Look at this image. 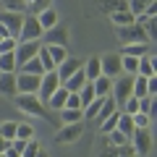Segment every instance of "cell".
<instances>
[{
	"label": "cell",
	"instance_id": "cell-1",
	"mask_svg": "<svg viewBox=\"0 0 157 157\" xmlns=\"http://www.w3.org/2000/svg\"><path fill=\"white\" fill-rule=\"evenodd\" d=\"M13 100H16V107H18V110L26 113V115H32V118H47V121L52 118V115H47V107L39 102L37 94H16Z\"/></svg>",
	"mask_w": 157,
	"mask_h": 157
},
{
	"label": "cell",
	"instance_id": "cell-2",
	"mask_svg": "<svg viewBox=\"0 0 157 157\" xmlns=\"http://www.w3.org/2000/svg\"><path fill=\"white\" fill-rule=\"evenodd\" d=\"M118 39L121 45H149L152 39L139 24H128V26H118Z\"/></svg>",
	"mask_w": 157,
	"mask_h": 157
},
{
	"label": "cell",
	"instance_id": "cell-3",
	"mask_svg": "<svg viewBox=\"0 0 157 157\" xmlns=\"http://www.w3.org/2000/svg\"><path fill=\"white\" fill-rule=\"evenodd\" d=\"M131 89H134V76L121 73L118 78H113V92H110V97L115 100L118 107H121V105H123V102L131 97Z\"/></svg>",
	"mask_w": 157,
	"mask_h": 157
},
{
	"label": "cell",
	"instance_id": "cell-4",
	"mask_svg": "<svg viewBox=\"0 0 157 157\" xmlns=\"http://www.w3.org/2000/svg\"><path fill=\"white\" fill-rule=\"evenodd\" d=\"M128 144L131 149L136 152V157H147L152 149V134L149 128H134V134L128 136Z\"/></svg>",
	"mask_w": 157,
	"mask_h": 157
},
{
	"label": "cell",
	"instance_id": "cell-5",
	"mask_svg": "<svg viewBox=\"0 0 157 157\" xmlns=\"http://www.w3.org/2000/svg\"><path fill=\"white\" fill-rule=\"evenodd\" d=\"M42 26H39L37 16H29V13H24V24H21V32H18V42H42Z\"/></svg>",
	"mask_w": 157,
	"mask_h": 157
},
{
	"label": "cell",
	"instance_id": "cell-6",
	"mask_svg": "<svg viewBox=\"0 0 157 157\" xmlns=\"http://www.w3.org/2000/svg\"><path fill=\"white\" fill-rule=\"evenodd\" d=\"M58 86H60V78H58V73H55V71L42 73V78H39V92H37L39 102L45 105V102H47V100H50V97L58 92Z\"/></svg>",
	"mask_w": 157,
	"mask_h": 157
},
{
	"label": "cell",
	"instance_id": "cell-7",
	"mask_svg": "<svg viewBox=\"0 0 157 157\" xmlns=\"http://www.w3.org/2000/svg\"><path fill=\"white\" fill-rule=\"evenodd\" d=\"M100 71L107 78H118L123 73L121 71V52H105V55H100Z\"/></svg>",
	"mask_w": 157,
	"mask_h": 157
},
{
	"label": "cell",
	"instance_id": "cell-8",
	"mask_svg": "<svg viewBox=\"0 0 157 157\" xmlns=\"http://www.w3.org/2000/svg\"><path fill=\"white\" fill-rule=\"evenodd\" d=\"M39 78L42 76L16 71V94H37L39 92Z\"/></svg>",
	"mask_w": 157,
	"mask_h": 157
},
{
	"label": "cell",
	"instance_id": "cell-9",
	"mask_svg": "<svg viewBox=\"0 0 157 157\" xmlns=\"http://www.w3.org/2000/svg\"><path fill=\"white\" fill-rule=\"evenodd\" d=\"M39 47H42V42H18L16 50H13V58H16V66H24L26 60H32V58H37Z\"/></svg>",
	"mask_w": 157,
	"mask_h": 157
},
{
	"label": "cell",
	"instance_id": "cell-10",
	"mask_svg": "<svg viewBox=\"0 0 157 157\" xmlns=\"http://www.w3.org/2000/svg\"><path fill=\"white\" fill-rule=\"evenodd\" d=\"M0 24L8 29L11 37L18 39V32H21V24H24V13L21 11H0Z\"/></svg>",
	"mask_w": 157,
	"mask_h": 157
},
{
	"label": "cell",
	"instance_id": "cell-11",
	"mask_svg": "<svg viewBox=\"0 0 157 157\" xmlns=\"http://www.w3.org/2000/svg\"><path fill=\"white\" fill-rule=\"evenodd\" d=\"M42 45H55V47H68V29L66 26H52L42 34Z\"/></svg>",
	"mask_w": 157,
	"mask_h": 157
},
{
	"label": "cell",
	"instance_id": "cell-12",
	"mask_svg": "<svg viewBox=\"0 0 157 157\" xmlns=\"http://www.w3.org/2000/svg\"><path fill=\"white\" fill-rule=\"evenodd\" d=\"M81 134H84V123H68L60 126V131L55 134V141L58 144H73V141H78Z\"/></svg>",
	"mask_w": 157,
	"mask_h": 157
},
{
	"label": "cell",
	"instance_id": "cell-13",
	"mask_svg": "<svg viewBox=\"0 0 157 157\" xmlns=\"http://www.w3.org/2000/svg\"><path fill=\"white\" fill-rule=\"evenodd\" d=\"M78 68H84V60H81V58H76V55H68L66 60H63L60 66L55 68V73H58V78H60V84H63V81H66L68 76H73V73H76Z\"/></svg>",
	"mask_w": 157,
	"mask_h": 157
},
{
	"label": "cell",
	"instance_id": "cell-14",
	"mask_svg": "<svg viewBox=\"0 0 157 157\" xmlns=\"http://www.w3.org/2000/svg\"><path fill=\"white\" fill-rule=\"evenodd\" d=\"M105 16H113L118 11H128V0H94Z\"/></svg>",
	"mask_w": 157,
	"mask_h": 157
},
{
	"label": "cell",
	"instance_id": "cell-15",
	"mask_svg": "<svg viewBox=\"0 0 157 157\" xmlns=\"http://www.w3.org/2000/svg\"><path fill=\"white\" fill-rule=\"evenodd\" d=\"M136 76H144V78H149V76H157V60L152 55H144V58H139V68H136Z\"/></svg>",
	"mask_w": 157,
	"mask_h": 157
},
{
	"label": "cell",
	"instance_id": "cell-16",
	"mask_svg": "<svg viewBox=\"0 0 157 157\" xmlns=\"http://www.w3.org/2000/svg\"><path fill=\"white\" fill-rule=\"evenodd\" d=\"M37 21H39V26H42V32H47V29L58 26L60 18H58V11H55V8H45V11L37 16Z\"/></svg>",
	"mask_w": 157,
	"mask_h": 157
},
{
	"label": "cell",
	"instance_id": "cell-17",
	"mask_svg": "<svg viewBox=\"0 0 157 157\" xmlns=\"http://www.w3.org/2000/svg\"><path fill=\"white\" fill-rule=\"evenodd\" d=\"M0 97H16V73H0Z\"/></svg>",
	"mask_w": 157,
	"mask_h": 157
},
{
	"label": "cell",
	"instance_id": "cell-18",
	"mask_svg": "<svg viewBox=\"0 0 157 157\" xmlns=\"http://www.w3.org/2000/svg\"><path fill=\"white\" fill-rule=\"evenodd\" d=\"M68 94H71V92H68L66 86L60 84V86H58V92H55V94H52L50 100L45 102V105L50 107V110H55V113H58V110H63V107H66V100H68Z\"/></svg>",
	"mask_w": 157,
	"mask_h": 157
},
{
	"label": "cell",
	"instance_id": "cell-19",
	"mask_svg": "<svg viewBox=\"0 0 157 157\" xmlns=\"http://www.w3.org/2000/svg\"><path fill=\"white\" fill-rule=\"evenodd\" d=\"M92 89H94V97H110V92H113V78L97 76L94 81H92Z\"/></svg>",
	"mask_w": 157,
	"mask_h": 157
},
{
	"label": "cell",
	"instance_id": "cell-20",
	"mask_svg": "<svg viewBox=\"0 0 157 157\" xmlns=\"http://www.w3.org/2000/svg\"><path fill=\"white\" fill-rule=\"evenodd\" d=\"M86 84V76H84V68H78L76 73H73V76H68L66 81H63V86H66L68 92H71V94H76L78 89H81V86Z\"/></svg>",
	"mask_w": 157,
	"mask_h": 157
},
{
	"label": "cell",
	"instance_id": "cell-21",
	"mask_svg": "<svg viewBox=\"0 0 157 157\" xmlns=\"http://www.w3.org/2000/svg\"><path fill=\"white\" fill-rule=\"evenodd\" d=\"M58 118H60L63 126H68V123H84V113H81V110H71V107L58 110Z\"/></svg>",
	"mask_w": 157,
	"mask_h": 157
},
{
	"label": "cell",
	"instance_id": "cell-22",
	"mask_svg": "<svg viewBox=\"0 0 157 157\" xmlns=\"http://www.w3.org/2000/svg\"><path fill=\"white\" fill-rule=\"evenodd\" d=\"M118 110V105H115V100H113V97H105V100H102V107H100V113H97V118H94V123L100 126L102 121H105L107 115H113V113Z\"/></svg>",
	"mask_w": 157,
	"mask_h": 157
},
{
	"label": "cell",
	"instance_id": "cell-23",
	"mask_svg": "<svg viewBox=\"0 0 157 157\" xmlns=\"http://www.w3.org/2000/svg\"><path fill=\"white\" fill-rule=\"evenodd\" d=\"M84 76H86V81H94L97 76H102V71H100V58H89V60H84Z\"/></svg>",
	"mask_w": 157,
	"mask_h": 157
},
{
	"label": "cell",
	"instance_id": "cell-24",
	"mask_svg": "<svg viewBox=\"0 0 157 157\" xmlns=\"http://www.w3.org/2000/svg\"><path fill=\"white\" fill-rule=\"evenodd\" d=\"M18 66H16V58L13 52H0V73H16Z\"/></svg>",
	"mask_w": 157,
	"mask_h": 157
},
{
	"label": "cell",
	"instance_id": "cell-25",
	"mask_svg": "<svg viewBox=\"0 0 157 157\" xmlns=\"http://www.w3.org/2000/svg\"><path fill=\"white\" fill-rule=\"evenodd\" d=\"M115 128L121 131L123 136H131V134H134V121H131V115H126V113L118 110V126H115Z\"/></svg>",
	"mask_w": 157,
	"mask_h": 157
},
{
	"label": "cell",
	"instance_id": "cell-26",
	"mask_svg": "<svg viewBox=\"0 0 157 157\" xmlns=\"http://www.w3.org/2000/svg\"><path fill=\"white\" fill-rule=\"evenodd\" d=\"M45 8H52V0H29L26 3V13L29 16H39Z\"/></svg>",
	"mask_w": 157,
	"mask_h": 157
},
{
	"label": "cell",
	"instance_id": "cell-27",
	"mask_svg": "<svg viewBox=\"0 0 157 157\" xmlns=\"http://www.w3.org/2000/svg\"><path fill=\"white\" fill-rule=\"evenodd\" d=\"M45 47H47V52H50V58H52V63H55V68L60 66L68 55H71V52H68V47H55V45H45Z\"/></svg>",
	"mask_w": 157,
	"mask_h": 157
},
{
	"label": "cell",
	"instance_id": "cell-28",
	"mask_svg": "<svg viewBox=\"0 0 157 157\" xmlns=\"http://www.w3.org/2000/svg\"><path fill=\"white\" fill-rule=\"evenodd\" d=\"M121 55H131V58H144V55H149V45H123Z\"/></svg>",
	"mask_w": 157,
	"mask_h": 157
},
{
	"label": "cell",
	"instance_id": "cell-29",
	"mask_svg": "<svg viewBox=\"0 0 157 157\" xmlns=\"http://www.w3.org/2000/svg\"><path fill=\"white\" fill-rule=\"evenodd\" d=\"M110 21H113V26H128V24H134V13L131 11H118V13H113L110 16Z\"/></svg>",
	"mask_w": 157,
	"mask_h": 157
},
{
	"label": "cell",
	"instance_id": "cell-30",
	"mask_svg": "<svg viewBox=\"0 0 157 157\" xmlns=\"http://www.w3.org/2000/svg\"><path fill=\"white\" fill-rule=\"evenodd\" d=\"M18 71H21V73H34V76H42V73H45V68H42V63H39V58H32V60H26L24 66H18Z\"/></svg>",
	"mask_w": 157,
	"mask_h": 157
},
{
	"label": "cell",
	"instance_id": "cell-31",
	"mask_svg": "<svg viewBox=\"0 0 157 157\" xmlns=\"http://www.w3.org/2000/svg\"><path fill=\"white\" fill-rule=\"evenodd\" d=\"M136 68H139V58L121 55V71H123V73H128V76H136Z\"/></svg>",
	"mask_w": 157,
	"mask_h": 157
},
{
	"label": "cell",
	"instance_id": "cell-32",
	"mask_svg": "<svg viewBox=\"0 0 157 157\" xmlns=\"http://www.w3.org/2000/svg\"><path fill=\"white\" fill-rule=\"evenodd\" d=\"M131 97H136V100L149 97V92H147V78H144V76H134V89H131Z\"/></svg>",
	"mask_w": 157,
	"mask_h": 157
},
{
	"label": "cell",
	"instance_id": "cell-33",
	"mask_svg": "<svg viewBox=\"0 0 157 157\" xmlns=\"http://www.w3.org/2000/svg\"><path fill=\"white\" fill-rule=\"evenodd\" d=\"M16 139H24V141L37 139V131H34V126H32V123H16Z\"/></svg>",
	"mask_w": 157,
	"mask_h": 157
},
{
	"label": "cell",
	"instance_id": "cell-34",
	"mask_svg": "<svg viewBox=\"0 0 157 157\" xmlns=\"http://www.w3.org/2000/svg\"><path fill=\"white\" fill-rule=\"evenodd\" d=\"M105 141H107V144H110V147H115V149H118V147H126V144H128V136H123V134H121V131H110V134H105Z\"/></svg>",
	"mask_w": 157,
	"mask_h": 157
},
{
	"label": "cell",
	"instance_id": "cell-35",
	"mask_svg": "<svg viewBox=\"0 0 157 157\" xmlns=\"http://www.w3.org/2000/svg\"><path fill=\"white\" fill-rule=\"evenodd\" d=\"M155 100H157V97H141V100H139V113H141V115H155V110H157V107H155Z\"/></svg>",
	"mask_w": 157,
	"mask_h": 157
},
{
	"label": "cell",
	"instance_id": "cell-36",
	"mask_svg": "<svg viewBox=\"0 0 157 157\" xmlns=\"http://www.w3.org/2000/svg\"><path fill=\"white\" fill-rule=\"evenodd\" d=\"M0 136L11 144V141L16 139V123H13V121H3V123H0Z\"/></svg>",
	"mask_w": 157,
	"mask_h": 157
},
{
	"label": "cell",
	"instance_id": "cell-37",
	"mask_svg": "<svg viewBox=\"0 0 157 157\" xmlns=\"http://www.w3.org/2000/svg\"><path fill=\"white\" fill-rule=\"evenodd\" d=\"M76 94H78V100H81V110H84V107L89 105L92 100H94V89H92V84H89V81H86V84L81 86V89L76 92Z\"/></svg>",
	"mask_w": 157,
	"mask_h": 157
},
{
	"label": "cell",
	"instance_id": "cell-38",
	"mask_svg": "<svg viewBox=\"0 0 157 157\" xmlns=\"http://www.w3.org/2000/svg\"><path fill=\"white\" fill-rule=\"evenodd\" d=\"M115 126H118V110L113 113V115H107L105 121H102V123L97 126V128H100V134L105 136V134H110V131H115Z\"/></svg>",
	"mask_w": 157,
	"mask_h": 157
},
{
	"label": "cell",
	"instance_id": "cell-39",
	"mask_svg": "<svg viewBox=\"0 0 157 157\" xmlns=\"http://www.w3.org/2000/svg\"><path fill=\"white\" fill-rule=\"evenodd\" d=\"M39 149H42V147H39V141H37V139H29L26 147H24V152H21V157H37Z\"/></svg>",
	"mask_w": 157,
	"mask_h": 157
},
{
	"label": "cell",
	"instance_id": "cell-40",
	"mask_svg": "<svg viewBox=\"0 0 157 157\" xmlns=\"http://www.w3.org/2000/svg\"><path fill=\"white\" fill-rule=\"evenodd\" d=\"M149 3H155V0H128V11L134 13V16H136V13H144Z\"/></svg>",
	"mask_w": 157,
	"mask_h": 157
},
{
	"label": "cell",
	"instance_id": "cell-41",
	"mask_svg": "<svg viewBox=\"0 0 157 157\" xmlns=\"http://www.w3.org/2000/svg\"><path fill=\"white\" fill-rule=\"evenodd\" d=\"M131 121H134V128H149V126H152V118L149 115H141V113H134Z\"/></svg>",
	"mask_w": 157,
	"mask_h": 157
},
{
	"label": "cell",
	"instance_id": "cell-42",
	"mask_svg": "<svg viewBox=\"0 0 157 157\" xmlns=\"http://www.w3.org/2000/svg\"><path fill=\"white\" fill-rule=\"evenodd\" d=\"M97 157H118V149H115V147H110L105 139H102V144H100V152H97Z\"/></svg>",
	"mask_w": 157,
	"mask_h": 157
},
{
	"label": "cell",
	"instance_id": "cell-43",
	"mask_svg": "<svg viewBox=\"0 0 157 157\" xmlns=\"http://www.w3.org/2000/svg\"><path fill=\"white\" fill-rule=\"evenodd\" d=\"M18 45V39L16 37H8V39H0V52H13Z\"/></svg>",
	"mask_w": 157,
	"mask_h": 157
},
{
	"label": "cell",
	"instance_id": "cell-44",
	"mask_svg": "<svg viewBox=\"0 0 157 157\" xmlns=\"http://www.w3.org/2000/svg\"><path fill=\"white\" fill-rule=\"evenodd\" d=\"M66 107H71V110H81V100H78V94H68Z\"/></svg>",
	"mask_w": 157,
	"mask_h": 157
},
{
	"label": "cell",
	"instance_id": "cell-45",
	"mask_svg": "<svg viewBox=\"0 0 157 157\" xmlns=\"http://www.w3.org/2000/svg\"><path fill=\"white\" fill-rule=\"evenodd\" d=\"M147 92H149L152 97H157V76H149V78H147Z\"/></svg>",
	"mask_w": 157,
	"mask_h": 157
},
{
	"label": "cell",
	"instance_id": "cell-46",
	"mask_svg": "<svg viewBox=\"0 0 157 157\" xmlns=\"http://www.w3.org/2000/svg\"><path fill=\"white\" fill-rule=\"evenodd\" d=\"M118 157H136V152L131 149V144H126V147H118Z\"/></svg>",
	"mask_w": 157,
	"mask_h": 157
},
{
	"label": "cell",
	"instance_id": "cell-47",
	"mask_svg": "<svg viewBox=\"0 0 157 157\" xmlns=\"http://www.w3.org/2000/svg\"><path fill=\"white\" fill-rule=\"evenodd\" d=\"M24 147H26V141H24V139H13V141H11V149L18 152V155L24 152Z\"/></svg>",
	"mask_w": 157,
	"mask_h": 157
},
{
	"label": "cell",
	"instance_id": "cell-48",
	"mask_svg": "<svg viewBox=\"0 0 157 157\" xmlns=\"http://www.w3.org/2000/svg\"><path fill=\"white\" fill-rule=\"evenodd\" d=\"M144 16H147V18H155V16H157V0H155V3H149V6H147Z\"/></svg>",
	"mask_w": 157,
	"mask_h": 157
},
{
	"label": "cell",
	"instance_id": "cell-49",
	"mask_svg": "<svg viewBox=\"0 0 157 157\" xmlns=\"http://www.w3.org/2000/svg\"><path fill=\"white\" fill-rule=\"evenodd\" d=\"M6 149H8V141L3 139V136H0V152H6Z\"/></svg>",
	"mask_w": 157,
	"mask_h": 157
},
{
	"label": "cell",
	"instance_id": "cell-50",
	"mask_svg": "<svg viewBox=\"0 0 157 157\" xmlns=\"http://www.w3.org/2000/svg\"><path fill=\"white\" fill-rule=\"evenodd\" d=\"M37 157H50V155H47L45 149H39V155H37Z\"/></svg>",
	"mask_w": 157,
	"mask_h": 157
},
{
	"label": "cell",
	"instance_id": "cell-51",
	"mask_svg": "<svg viewBox=\"0 0 157 157\" xmlns=\"http://www.w3.org/2000/svg\"><path fill=\"white\" fill-rule=\"evenodd\" d=\"M0 157H8V155H6V152H0Z\"/></svg>",
	"mask_w": 157,
	"mask_h": 157
},
{
	"label": "cell",
	"instance_id": "cell-52",
	"mask_svg": "<svg viewBox=\"0 0 157 157\" xmlns=\"http://www.w3.org/2000/svg\"><path fill=\"white\" fill-rule=\"evenodd\" d=\"M24 3H29V0H24Z\"/></svg>",
	"mask_w": 157,
	"mask_h": 157
},
{
	"label": "cell",
	"instance_id": "cell-53",
	"mask_svg": "<svg viewBox=\"0 0 157 157\" xmlns=\"http://www.w3.org/2000/svg\"><path fill=\"white\" fill-rule=\"evenodd\" d=\"M0 39H3V37H0Z\"/></svg>",
	"mask_w": 157,
	"mask_h": 157
}]
</instances>
